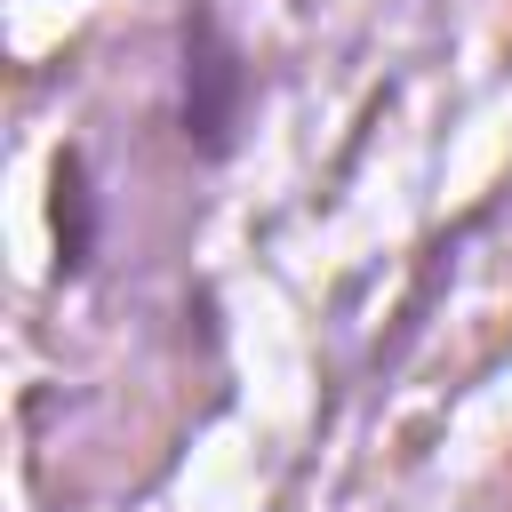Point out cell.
Wrapping results in <instances>:
<instances>
[{
	"instance_id": "cell-2",
	"label": "cell",
	"mask_w": 512,
	"mask_h": 512,
	"mask_svg": "<svg viewBox=\"0 0 512 512\" xmlns=\"http://www.w3.org/2000/svg\"><path fill=\"white\" fill-rule=\"evenodd\" d=\"M96 256V184L80 152H56V272L80 280Z\"/></svg>"
},
{
	"instance_id": "cell-1",
	"label": "cell",
	"mask_w": 512,
	"mask_h": 512,
	"mask_svg": "<svg viewBox=\"0 0 512 512\" xmlns=\"http://www.w3.org/2000/svg\"><path fill=\"white\" fill-rule=\"evenodd\" d=\"M240 112H248V64L224 40V24L192 8L184 16V144L200 160H224L240 136Z\"/></svg>"
}]
</instances>
